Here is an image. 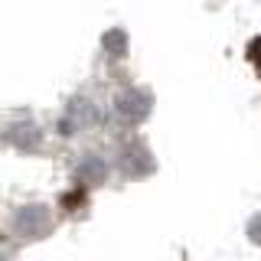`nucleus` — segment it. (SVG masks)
Returning <instances> with one entry per match:
<instances>
[{
	"label": "nucleus",
	"mask_w": 261,
	"mask_h": 261,
	"mask_svg": "<svg viewBox=\"0 0 261 261\" xmlns=\"http://www.w3.org/2000/svg\"><path fill=\"white\" fill-rule=\"evenodd\" d=\"M153 108V98L147 88H137V85H127L121 88L118 98H114V111H118L121 121H127V124H137V121H144L147 114Z\"/></svg>",
	"instance_id": "f257e3e1"
},
{
	"label": "nucleus",
	"mask_w": 261,
	"mask_h": 261,
	"mask_svg": "<svg viewBox=\"0 0 261 261\" xmlns=\"http://www.w3.org/2000/svg\"><path fill=\"white\" fill-rule=\"evenodd\" d=\"M98 121V108L88 98H75L69 105V111L62 114V134H75V130H85Z\"/></svg>",
	"instance_id": "f03ea898"
},
{
	"label": "nucleus",
	"mask_w": 261,
	"mask_h": 261,
	"mask_svg": "<svg viewBox=\"0 0 261 261\" xmlns=\"http://www.w3.org/2000/svg\"><path fill=\"white\" fill-rule=\"evenodd\" d=\"M23 222H27L23 235L46 232V228H49V212H46V206H27V209H20V212H16V225H23Z\"/></svg>",
	"instance_id": "7ed1b4c3"
},
{
	"label": "nucleus",
	"mask_w": 261,
	"mask_h": 261,
	"mask_svg": "<svg viewBox=\"0 0 261 261\" xmlns=\"http://www.w3.org/2000/svg\"><path fill=\"white\" fill-rule=\"evenodd\" d=\"M101 46H105V53H108L111 59H118L121 53H127V36H124L121 30H111L108 36L101 39Z\"/></svg>",
	"instance_id": "20e7f679"
},
{
	"label": "nucleus",
	"mask_w": 261,
	"mask_h": 261,
	"mask_svg": "<svg viewBox=\"0 0 261 261\" xmlns=\"http://www.w3.org/2000/svg\"><path fill=\"white\" fill-rule=\"evenodd\" d=\"M251 56H255V62L261 65V39H258V43H251Z\"/></svg>",
	"instance_id": "39448f33"
}]
</instances>
